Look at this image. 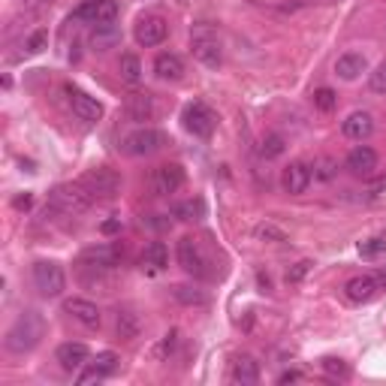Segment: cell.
Segmentation results:
<instances>
[{
	"label": "cell",
	"mask_w": 386,
	"mask_h": 386,
	"mask_svg": "<svg viewBox=\"0 0 386 386\" xmlns=\"http://www.w3.org/2000/svg\"><path fill=\"white\" fill-rule=\"evenodd\" d=\"M296 380H302L299 371H284L281 378H278V383H296Z\"/></svg>",
	"instance_id": "45"
},
{
	"label": "cell",
	"mask_w": 386,
	"mask_h": 386,
	"mask_svg": "<svg viewBox=\"0 0 386 386\" xmlns=\"http://www.w3.org/2000/svg\"><path fill=\"white\" fill-rule=\"evenodd\" d=\"M202 215H206V202L202 199H185L172 206V217L178 220H199Z\"/></svg>",
	"instance_id": "25"
},
{
	"label": "cell",
	"mask_w": 386,
	"mask_h": 386,
	"mask_svg": "<svg viewBox=\"0 0 386 386\" xmlns=\"http://www.w3.org/2000/svg\"><path fill=\"white\" fill-rule=\"evenodd\" d=\"M172 296H176L181 305H206V296H202L199 290H193V287H176V290H172Z\"/></svg>",
	"instance_id": "34"
},
{
	"label": "cell",
	"mask_w": 386,
	"mask_h": 386,
	"mask_svg": "<svg viewBox=\"0 0 386 386\" xmlns=\"http://www.w3.org/2000/svg\"><path fill=\"white\" fill-rule=\"evenodd\" d=\"M311 181H314V172H311V167H308V163H302V160L290 163V167L284 169V176H281V185H284V190H287L290 196L305 193Z\"/></svg>",
	"instance_id": "13"
},
{
	"label": "cell",
	"mask_w": 386,
	"mask_h": 386,
	"mask_svg": "<svg viewBox=\"0 0 386 386\" xmlns=\"http://www.w3.org/2000/svg\"><path fill=\"white\" fill-rule=\"evenodd\" d=\"M369 88L374 94H386V63H380V67L369 76Z\"/></svg>",
	"instance_id": "39"
},
{
	"label": "cell",
	"mask_w": 386,
	"mask_h": 386,
	"mask_svg": "<svg viewBox=\"0 0 386 386\" xmlns=\"http://www.w3.org/2000/svg\"><path fill=\"white\" fill-rule=\"evenodd\" d=\"M181 121H185V130L199 136V139H206V136L215 133V115H211V109L206 103H190L185 106V112H181Z\"/></svg>",
	"instance_id": "8"
},
{
	"label": "cell",
	"mask_w": 386,
	"mask_h": 386,
	"mask_svg": "<svg viewBox=\"0 0 386 386\" xmlns=\"http://www.w3.org/2000/svg\"><path fill=\"white\" fill-rule=\"evenodd\" d=\"M124 256V247L118 242H109V245H97V247H88L82 254V265L85 269H94V272H106V269H115Z\"/></svg>",
	"instance_id": "7"
},
{
	"label": "cell",
	"mask_w": 386,
	"mask_h": 386,
	"mask_svg": "<svg viewBox=\"0 0 386 386\" xmlns=\"http://www.w3.org/2000/svg\"><path fill=\"white\" fill-rule=\"evenodd\" d=\"M178 263L193 278H206L208 275V269H206L208 260H206V254H202L199 242H193V238H181L178 242Z\"/></svg>",
	"instance_id": "10"
},
{
	"label": "cell",
	"mask_w": 386,
	"mask_h": 386,
	"mask_svg": "<svg viewBox=\"0 0 386 386\" xmlns=\"http://www.w3.org/2000/svg\"><path fill=\"white\" fill-rule=\"evenodd\" d=\"M40 338H43V317L36 314V311H24V314L9 326L3 344L9 353H27L40 344Z\"/></svg>",
	"instance_id": "1"
},
{
	"label": "cell",
	"mask_w": 386,
	"mask_h": 386,
	"mask_svg": "<svg viewBox=\"0 0 386 386\" xmlns=\"http://www.w3.org/2000/svg\"><path fill=\"white\" fill-rule=\"evenodd\" d=\"M365 70H369V61H365L362 54H356V52H347V54H341V58L335 61V72H338V76H341L344 82L360 79Z\"/></svg>",
	"instance_id": "21"
},
{
	"label": "cell",
	"mask_w": 386,
	"mask_h": 386,
	"mask_svg": "<svg viewBox=\"0 0 386 386\" xmlns=\"http://www.w3.org/2000/svg\"><path fill=\"white\" fill-rule=\"evenodd\" d=\"M121 40V33H118L115 24H94V36H91V43H94L97 52H106L112 49V45Z\"/></svg>",
	"instance_id": "24"
},
{
	"label": "cell",
	"mask_w": 386,
	"mask_h": 386,
	"mask_svg": "<svg viewBox=\"0 0 386 386\" xmlns=\"http://www.w3.org/2000/svg\"><path fill=\"white\" fill-rule=\"evenodd\" d=\"M49 202L58 211H63V215H85V211L91 208V193L82 187V185H58L52 193H49Z\"/></svg>",
	"instance_id": "4"
},
{
	"label": "cell",
	"mask_w": 386,
	"mask_h": 386,
	"mask_svg": "<svg viewBox=\"0 0 386 386\" xmlns=\"http://www.w3.org/2000/svg\"><path fill=\"white\" fill-rule=\"evenodd\" d=\"M320 365H323V371L332 374V378H347V374H350V369L344 365V360H335V356H326Z\"/></svg>",
	"instance_id": "38"
},
{
	"label": "cell",
	"mask_w": 386,
	"mask_h": 386,
	"mask_svg": "<svg viewBox=\"0 0 386 386\" xmlns=\"http://www.w3.org/2000/svg\"><path fill=\"white\" fill-rule=\"evenodd\" d=\"M58 362L63 371H79L82 365H88V347L79 341H67L58 347Z\"/></svg>",
	"instance_id": "20"
},
{
	"label": "cell",
	"mask_w": 386,
	"mask_h": 386,
	"mask_svg": "<svg viewBox=\"0 0 386 386\" xmlns=\"http://www.w3.org/2000/svg\"><path fill=\"white\" fill-rule=\"evenodd\" d=\"M233 380L236 383H256V380H260V362H256L254 356H236Z\"/></svg>",
	"instance_id": "23"
},
{
	"label": "cell",
	"mask_w": 386,
	"mask_h": 386,
	"mask_svg": "<svg viewBox=\"0 0 386 386\" xmlns=\"http://www.w3.org/2000/svg\"><path fill=\"white\" fill-rule=\"evenodd\" d=\"M335 169H338V163H335L332 157H320V160H314V167H311V172H314V178H320V181L335 178Z\"/></svg>",
	"instance_id": "33"
},
{
	"label": "cell",
	"mask_w": 386,
	"mask_h": 386,
	"mask_svg": "<svg viewBox=\"0 0 386 386\" xmlns=\"http://www.w3.org/2000/svg\"><path fill=\"white\" fill-rule=\"evenodd\" d=\"M100 229H103V233H118V229H121V220H106Z\"/></svg>",
	"instance_id": "46"
},
{
	"label": "cell",
	"mask_w": 386,
	"mask_h": 386,
	"mask_svg": "<svg viewBox=\"0 0 386 386\" xmlns=\"http://www.w3.org/2000/svg\"><path fill=\"white\" fill-rule=\"evenodd\" d=\"M190 52H193V58H196L199 63H206V67H211V70H217L220 63H224L220 40H217V33L211 31L208 24H196L190 31Z\"/></svg>",
	"instance_id": "2"
},
{
	"label": "cell",
	"mask_w": 386,
	"mask_h": 386,
	"mask_svg": "<svg viewBox=\"0 0 386 386\" xmlns=\"http://www.w3.org/2000/svg\"><path fill=\"white\" fill-rule=\"evenodd\" d=\"M79 185L91 193V199H112L121 190V176L109 167H97V169H88L79 178Z\"/></svg>",
	"instance_id": "3"
},
{
	"label": "cell",
	"mask_w": 386,
	"mask_h": 386,
	"mask_svg": "<svg viewBox=\"0 0 386 386\" xmlns=\"http://www.w3.org/2000/svg\"><path fill=\"white\" fill-rule=\"evenodd\" d=\"M360 254L369 256V260L386 254V236H371V238H365V242H360Z\"/></svg>",
	"instance_id": "31"
},
{
	"label": "cell",
	"mask_w": 386,
	"mask_h": 386,
	"mask_svg": "<svg viewBox=\"0 0 386 386\" xmlns=\"http://www.w3.org/2000/svg\"><path fill=\"white\" fill-rule=\"evenodd\" d=\"M176 344H178V332L172 329V332L163 335V341H160V347H157V356H169L172 350H176Z\"/></svg>",
	"instance_id": "41"
},
{
	"label": "cell",
	"mask_w": 386,
	"mask_h": 386,
	"mask_svg": "<svg viewBox=\"0 0 386 386\" xmlns=\"http://www.w3.org/2000/svg\"><path fill=\"white\" fill-rule=\"evenodd\" d=\"M124 112H127L130 121H151L154 112H157V106H154L151 94L133 91V94H127V100H124Z\"/></svg>",
	"instance_id": "16"
},
{
	"label": "cell",
	"mask_w": 386,
	"mask_h": 386,
	"mask_svg": "<svg viewBox=\"0 0 386 386\" xmlns=\"http://www.w3.org/2000/svg\"><path fill=\"white\" fill-rule=\"evenodd\" d=\"M67 97H70L72 115H76L79 121L94 124V121L103 118V103H100L97 97H91V94H85V91H79V88H67Z\"/></svg>",
	"instance_id": "11"
},
{
	"label": "cell",
	"mask_w": 386,
	"mask_h": 386,
	"mask_svg": "<svg viewBox=\"0 0 386 386\" xmlns=\"http://www.w3.org/2000/svg\"><path fill=\"white\" fill-rule=\"evenodd\" d=\"M118 362H121V360H118V353L103 350V353H97V356H94V362H91V365H94V369H97L100 374H103V378H109V374H115V371H118Z\"/></svg>",
	"instance_id": "29"
},
{
	"label": "cell",
	"mask_w": 386,
	"mask_h": 386,
	"mask_svg": "<svg viewBox=\"0 0 386 386\" xmlns=\"http://www.w3.org/2000/svg\"><path fill=\"white\" fill-rule=\"evenodd\" d=\"M100 380H103V374H100V371L94 369V365H91L88 371H82V374H79V383H82V386H88V383H100Z\"/></svg>",
	"instance_id": "42"
},
{
	"label": "cell",
	"mask_w": 386,
	"mask_h": 386,
	"mask_svg": "<svg viewBox=\"0 0 386 386\" xmlns=\"http://www.w3.org/2000/svg\"><path fill=\"white\" fill-rule=\"evenodd\" d=\"M378 281H380V287H386V269H383V272L378 275Z\"/></svg>",
	"instance_id": "47"
},
{
	"label": "cell",
	"mask_w": 386,
	"mask_h": 386,
	"mask_svg": "<svg viewBox=\"0 0 386 386\" xmlns=\"http://www.w3.org/2000/svg\"><path fill=\"white\" fill-rule=\"evenodd\" d=\"M284 148H287V145H284V136H278V133H269V136H265V139L260 142V154H263L265 160L281 157Z\"/></svg>",
	"instance_id": "28"
},
{
	"label": "cell",
	"mask_w": 386,
	"mask_h": 386,
	"mask_svg": "<svg viewBox=\"0 0 386 386\" xmlns=\"http://www.w3.org/2000/svg\"><path fill=\"white\" fill-rule=\"evenodd\" d=\"M163 145H167V136L160 130H154V127H139V130H133L124 139V151L130 154V157H148V154L160 151Z\"/></svg>",
	"instance_id": "6"
},
{
	"label": "cell",
	"mask_w": 386,
	"mask_h": 386,
	"mask_svg": "<svg viewBox=\"0 0 386 386\" xmlns=\"http://www.w3.org/2000/svg\"><path fill=\"white\" fill-rule=\"evenodd\" d=\"M308 3H335V0H290V9H296V6H308Z\"/></svg>",
	"instance_id": "44"
},
{
	"label": "cell",
	"mask_w": 386,
	"mask_h": 386,
	"mask_svg": "<svg viewBox=\"0 0 386 386\" xmlns=\"http://www.w3.org/2000/svg\"><path fill=\"white\" fill-rule=\"evenodd\" d=\"M347 169L353 176H371L378 169V151L369 148V145H356V148L347 154Z\"/></svg>",
	"instance_id": "17"
},
{
	"label": "cell",
	"mask_w": 386,
	"mask_h": 386,
	"mask_svg": "<svg viewBox=\"0 0 386 386\" xmlns=\"http://www.w3.org/2000/svg\"><path fill=\"white\" fill-rule=\"evenodd\" d=\"M13 206H15V208H31V206H33V196H31V193H22V196L13 199Z\"/></svg>",
	"instance_id": "43"
},
{
	"label": "cell",
	"mask_w": 386,
	"mask_h": 386,
	"mask_svg": "<svg viewBox=\"0 0 386 386\" xmlns=\"http://www.w3.org/2000/svg\"><path fill=\"white\" fill-rule=\"evenodd\" d=\"M254 236L260 238V242H287V236H284V229L272 226V224H260L254 229Z\"/></svg>",
	"instance_id": "36"
},
{
	"label": "cell",
	"mask_w": 386,
	"mask_h": 386,
	"mask_svg": "<svg viewBox=\"0 0 386 386\" xmlns=\"http://www.w3.org/2000/svg\"><path fill=\"white\" fill-rule=\"evenodd\" d=\"M63 311H67V314H70L72 320H76V323L85 326V329H97V326H100V320H103V317H100V308L94 305V302L79 299V296L63 302Z\"/></svg>",
	"instance_id": "14"
},
{
	"label": "cell",
	"mask_w": 386,
	"mask_h": 386,
	"mask_svg": "<svg viewBox=\"0 0 386 386\" xmlns=\"http://www.w3.org/2000/svg\"><path fill=\"white\" fill-rule=\"evenodd\" d=\"M371 130H374V118L369 112H350L341 124V133L347 139H356V142H362L365 136H371Z\"/></svg>",
	"instance_id": "19"
},
{
	"label": "cell",
	"mask_w": 386,
	"mask_h": 386,
	"mask_svg": "<svg viewBox=\"0 0 386 386\" xmlns=\"http://www.w3.org/2000/svg\"><path fill=\"white\" fill-rule=\"evenodd\" d=\"M45 45H49V31H33L31 36H27V43H24V49H27V54H40Z\"/></svg>",
	"instance_id": "37"
},
{
	"label": "cell",
	"mask_w": 386,
	"mask_h": 386,
	"mask_svg": "<svg viewBox=\"0 0 386 386\" xmlns=\"http://www.w3.org/2000/svg\"><path fill=\"white\" fill-rule=\"evenodd\" d=\"M169 36V24L167 18L160 15H145L136 22V43L145 45V49H154V45H160L163 40Z\"/></svg>",
	"instance_id": "9"
},
{
	"label": "cell",
	"mask_w": 386,
	"mask_h": 386,
	"mask_svg": "<svg viewBox=\"0 0 386 386\" xmlns=\"http://www.w3.org/2000/svg\"><path fill=\"white\" fill-rule=\"evenodd\" d=\"M378 290H383L378 275H360V278H350L344 284V296L350 302H371L378 296Z\"/></svg>",
	"instance_id": "15"
},
{
	"label": "cell",
	"mask_w": 386,
	"mask_h": 386,
	"mask_svg": "<svg viewBox=\"0 0 386 386\" xmlns=\"http://www.w3.org/2000/svg\"><path fill=\"white\" fill-rule=\"evenodd\" d=\"M118 15L115 0H97V24H112Z\"/></svg>",
	"instance_id": "35"
},
{
	"label": "cell",
	"mask_w": 386,
	"mask_h": 386,
	"mask_svg": "<svg viewBox=\"0 0 386 386\" xmlns=\"http://www.w3.org/2000/svg\"><path fill=\"white\" fill-rule=\"evenodd\" d=\"M154 193L157 196H169V193H176L181 185H185V169L178 167V163H163V167L154 169Z\"/></svg>",
	"instance_id": "12"
},
{
	"label": "cell",
	"mask_w": 386,
	"mask_h": 386,
	"mask_svg": "<svg viewBox=\"0 0 386 386\" xmlns=\"http://www.w3.org/2000/svg\"><path fill=\"white\" fill-rule=\"evenodd\" d=\"M118 70H121V79L127 82V85H139L142 82V61L136 58V54H121Z\"/></svg>",
	"instance_id": "26"
},
{
	"label": "cell",
	"mask_w": 386,
	"mask_h": 386,
	"mask_svg": "<svg viewBox=\"0 0 386 386\" xmlns=\"http://www.w3.org/2000/svg\"><path fill=\"white\" fill-rule=\"evenodd\" d=\"M167 265H169L167 245H163V242H151L148 247H145V254H142V269L151 272V275H157V272L167 269Z\"/></svg>",
	"instance_id": "22"
},
{
	"label": "cell",
	"mask_w": 386,
	"mask_h": 386,
	"mask_svg": "<svg viewBox=\"0 0 386 386\" xmlns=\"http://www.w3.org/2000/svg\"><path fill=\"white\" fill-rule=\"evenodd\" d=\"M311 265H314V263H308V260L296 263V265H293V269L287 272V284H299V281H302V278H305V275H308V269H311Z\"/></svg>",
	"instance_id": "40"
},
{
	"label": "cell",
	"mask_w": 386,
	"mask_h": 386,
	"mask_svg": "<svg viewBox=\"0 0 386 386\" xmlns=\"http://www.w3.org/2000/svg\"><path fill=\"white\" fill-rule=\"evenodd\" d=\"M311 100H314V106L320 109V112H332L335 103H338V97H335L332 88H317L314 94H311Z\"/></svg>",
	"instance_id": "30"
},
{
	"label": "cell",
	"mask_w": 386,
	"mask_h": 386,
	"mask_svg": "<svg viewBox=\"0 0 386 386\" xmlns=\"http://www.w3.org/2000/svg\"><path fill=\"white\" fill-rule=\"evenodd\" d=\"M154 72L163 82H178V79H185V61L176 52H160L154 58Z\"/></svg>",
	"instance_id": "18"
},
{
	"label": "cell",
	"mask_w": 386,
	"mask_h": 386,
	"mask_svg": "<svg viewBox=\"0 0 386 386\" xmlns=\"http://www.w3.org/2000/svg\"><path fill=\"white\" fill-rule=\"evenodd\" d=\"M70 22H88V24H97V0H85L79 9H72Z\"/></svg>",
	"instance_id": "32"
},
{
	"label": "cell",
	"mask_w": 386,
	"mask_h": 386,
	"mask_svg": "<svg viewBox=\"0 0 386 386\" xmlns=\"http://www.w3.org/2000/svg\"><path fill=\"white\" fill-rule=\"evenodd\" d=\"M33 284L45 299H54L67 287V275H63V269L54 260H40L33 263Z\"/></svg>",
	"instance_id": "5"
},
{
	"label": "cell",
	"mask_w": 386,
	"mask_h": 386,
	"mask_svg": "<svg viewBox=\"0 0 386 386\" xmlns=\"http://www.w3.org/2000/svg\"><path fill=\"white\" fill-rule=\"evenodd\" d=\"M118 335H121L124 341H133V338L139 335V320H136L133 311H121V314H118Z\"/></svg>",
	"instance_id": "27"
}]
</instances>
